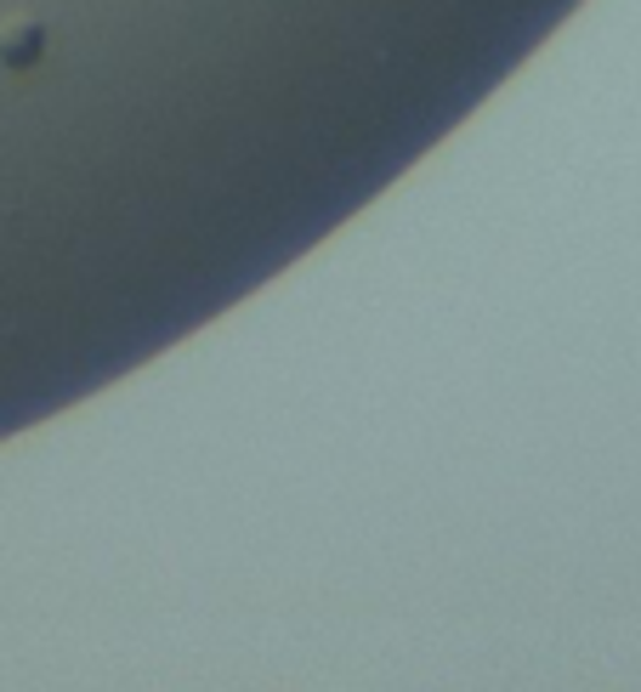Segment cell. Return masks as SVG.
<instances>
[{
  "label": "cell",
  "instance_id": "6da1fadb",
  "mask_svg": "<svg viewBox=\"0 0 641 692\" xmlns=\"http://www.w3.org/2000/svg\"><path fill=\"white\" fill-rule=\"evenodd\" d=\"M46 57V23L40 17H12L0 29V63L7 68H35Z\"/></svg>",
  "mask_w": 641,
  "mask_h": 692
}]
</instances>
